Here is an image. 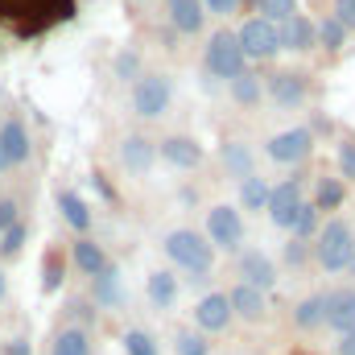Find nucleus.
<instances>
[{
  "mask_svg": "<svg viewBox=\"0 0 355 355\" xmlns=\"http://www.w3.org/2000/svg\"><path fill=\"white\" fill-rule=\"evenodd\" d=\"M318 265L327 272H355V227L347 219H331L318 232Z\"/></svg>",
  "mask_w": 355,
  "mask_h": 355,
  "instance_id": "f257e3e1",
  "label": "nucleus"
},
{
  "mask_svg": "<svg viewBox=\"0 0 355 355\" xmlns=\"http://www.w3.org/2000/svg\"><path fill=\"white\" fill-rule=\"evenodd\" d=\"M166 257H170L178 268L194 272V277H207L211 265H215V248H211V240L198 236V232H190V227H178V232L166 236Z\"/></svg>",
  "mask_w": 355,
  "mask_h": 355,
  "instance_id": "f03ea898",
  "label": "nucleus"
},
{
  "mask_svg": "<svg viewBox=\"0 0 355 355\" xmlns=\"http://www.w3.org/2000/svg\"><path fill=\"white\" fill-rule=\"evenodd\" d=\"M207 75L211 79H236L240 71H244V54H240V42H236V33H227V29H219L215 37H211V46H207Z\"/></svg>",
  "mask_w": 355,
  "mask_h": 355,
  "instance_id": "7ed1b4c3",
  "label": "nucleus"
},
{
  "mask_svg": "<svg viewBox=\"0 0 355 355\" xmlns=\"http://www.w3.org/2000/svg\"><path fill=\"white\" fill-rule=\"evenodd\" d=\"M207 240L211 248H223V252H240L244 244V219L236 207H211L207 211Z\"/></svg>",
  "mask_w": 355,
  "mask_h": 355,
  "instance_id": "20e7f679",
  "label": "nucleus"
},
{
  "mask_svg": "<svg viewBox=\"0 0 355 355\" xmlns=\"http://www.w3.org/2000/svg\"><path fill=\"white\" fill-rule=\"evenodd\" d=\"M132 107L145 120L166 116V107H170V79L166 75H141L137 87H132Z\"/></svg>",
  "mask_w": 355,
  "mask_h": 355,
  "instance_id": "39448f33",
  "label": "nucleus"
},
{
  "mask_svg": "<svg viewBox=\"0 0 355 355\" xmlns=\"http://www.w3.org/2000/svg\"><path fill=\"white\" fill-rule=\"evenodd\" d=\"M236 42H240V54L244 58H272L281 46H277V25L265 21V17H257V21H244V29L236 33Z\"/></svg>",
  "mask_w": 355,
  "mask_h": 355,
  "instance_id": "423d86ee",
  "label": "nucleus"
},
{
  "mask_svg": "<svg viewBox=\"0 0 355 355\" xmlns=\"http://www.w3.org/2000/svg\"><path fill=\"white\" fill-rule=\"evenodd\" d=\"M310 149H314V132L310 128H289V132H277L268 141V157L277 166H297V162L310 157Z\"/></svg>",
  "mask_w": 355,
  "mask_h": 355,
  "instance_id": "0eeeda50",
  "label": "nucleus"
},
{
  "mask_svg": "<svg viewBox=\"0 0 355 355\" xmlns=\"http://www.w3.org/2000/svg\"><path fill=\"white\" fill-rule=\"evenodd\" d=\"M29 153H33V149H29V132H25V124H21L17 116H8V120L0 124V174L25 166Z\"/></svg>",
  "mask_w": 355,
  "mask_h": 355,
  "instance_id": "6e6552de",
  "label": "nucleus"
},
{
  "mask_svg": "<svg viewBox=\"0 0 355 355\" xmlns=\"http://www.w3.org/2000/svg\"><path fill=\"white\" fill-rule=\"evenodd\" d=\"M297 207H302V182H297V178H285L281 186H272V190H268L265 211H268V219H272L277 227H285V232H289V223H293Z\"/></svg>",
  "mask_w": 355,
  "mask_h": 355,
  "instance_id": "1a4fd4ad",
  "label": "nucleus"
},
{
  "mask_svg": "<svg viewBox=\"0 0 355 355\" xmlns=\"http://www.w3.org/2000/svg\"><path fill=\"white\" fill-rule=\"evenodd\" d=\"M194 327L202 335H223L232 327V306H227V293H207L198 297L194 306Z\"/></svg>",
  "mask_w": 355,
  "mask_h": 355,
  "instance_id": "9d476101",
  "label": "nucleus"
},
{
  "mask_svg": "<svg viewBox=\"0 0 355 355\" xmlns=\"http://www.w3.org/2000/svg\"><path fill=\"white\" fill-rule=\"evenodd\" d=\"M227 306H232V318H244V322H265L268 314L265 293L248 281H236V289L227 293Z\"/></svg>",
  "mask_w": 355,
  "mask_h": 355,
  "instance_id": "9b49d317",
  "label": "nucleus"
},
{
  "mask_svg": "<svg viewBox=\"0 0 355 355\" xmlns=\"http://www.w3.org/2000/svg\"><path fill=\"white\" fill-rule=\"evenodd\" d=\"M236 268H240V281H248V285H257L261 293H268V289H277V265L268 261L261 248H248V252H240V261H236Z\"/></svg>",
  "mask_w": 355,
  "mask_h": 355,
  "instance_id": "f8f14e48",
  "label": "nucleus"
},
{
  "mask_svg": "<svg viewBox=\"0 0 355 355\" xmlns=\"http://www.w3.org/2000/svg\"><path fill=\"white\" fill-rule=\"evenodd\" d=\"M327 327H335L339 335L343 331H355V289L352 285L327 293Z\"/></svg>",
  "mask_w": 355,
  "mask_h": 355,
  "instance_id": "ddd939ff",
  "label": "nucleus"
},
{
  "mask_svg": "<svg viewBox=\"0 0 355 355\" xmlns=\"http://www.w3.org/2000/svg\"><path fill=\"white\" fill-rule=\"evenodd\" d=\"M268 95H272V103H281V107H297V103L306 99V79H302L297 71L268 75Z\"/></svg>",
  "mask_w": 355,
  "mask_h": 355,
  "instance_id": "4468645a",
  "label": "nucleus"
},
{
  "mask_svg": "<svg viewBox=\"0 0 355 355\" xmlns=\"http://www.w3.org/2000/svg\"><path fill=\"white\" fill-rule=\"evenodd\" d=\"M153 157H157L153 141H145V137H124V145H120V162H124V170H128V174H137V178L149 174Z\"/></svg>",
  "mask_w": 355,
  "mask_h": 355,
  "instance_id": "2eb2a0df",
  "label": "nucleus"
},
{
  "mask_svg": "<svg viewBox=\"0 0 355 355\" xmlns=\"http://www.w3.org/2000/svg\"><path fill=\"white\" fill-rule=\"evenodd\" d=\"M277 46H281V50H310V46H314V25L293 12L289 21L277 25Z\"/></svg>",
  "mask_w": 355,
  "mask_h": 355,
  "instance_id": "dca6fc26",
  "label": "nucleus"
},
{
  "mask_svg": "<svg viewBox=\"0 0 355 355\" xmlns=\"http://www.w3.org/2000/svg\"><path fill=\"white\" fill-rule=\"evenodd\" d=\"M157 153H162L170 166H178V170H194V166L202 162V149H198L190 137H166Z\"/></svg>",
  "mask_w": 355,
  "mask_h": 355,
  "instance_id": "f3484780",
  "label": "nucleus"
},
{
  "mask_svg": "<svg viewBox=\"0 0 355 355\" xmlns=\"http://www.w3.org/2000/svg\"><path fill=\"white\" fill-rule=\"evenodd\" d=\"M91 285H95V302H99L103 310H120V306H124V281H120V272H116V268L95 272V277H91Z\"/></svg>",
  "mask_w": 355,
  "mask_h": 355,
  "instance_id": "a211bd4d",
  "label": "nucleus"
},
{
  "mask_svg": "<svg viewBox=\"0 0 355 355\" xmlns=\"http://www.w3.org/2000/svg\"><path fill=\"white\" fill-rule=\"evenodd\" d=\"M293 322H297V331H318V327H327V293L302 297V302L293 306Z\"/></svg>",
  "mask_w": 355,
  "mask_h": 355,
  "instance_id": "6ab92c4d",
  "label": "nucleus"
},
{
  "mask_svg": "<svg viewBox=\"0 0 355 355\" xmlns=\"http://www.w3.org/2000/svg\"><path fill=\"white\" fill-rule=\"evenodd\" d=\"M145 293H149V302L157 306V310H170L178 302V277L170 268H157V272H149V285H145Z\"/></svg>",
  "mask_w": 355,
  "mask_h": 355,
  "instance_id": "aec40b11",
  "label": "nucleus"
},
{
  "mask_svg": "<svg viewBox=\"0 0 355 355\" xmlns=\"http://www.w3.org/2000/svg\"><path fill=\"white\" fill-rule=\"evenodd\" d=\"M71 261H75V268L83 272V277H95V272H103L107 268V257H103V248L95 244V240H79L75 248H71Z\"/></svg>",
  "mask_w": 355,
  "mask_h": 355,
  "instance_id": "412c9836",
  "label": "nucleus"
},
{
  "mask_svg": "<svg viewBox=\"0 0 355 355\" xmlns=\"http://www.w3.org/2000/svg\"><path fill=\"white\" fill-rule=\"evenodd\" d=\"M58 211H62V219H67V223H71V227H75L79 236H83V232L91 227V211H87V202H83V198H79L75 190H58Z\"/></svg>",
  "mask_w": 355,
  "mask_h": 355,
  "instance_id": "4be33fe9",
  "label": "nucleus"
},
{
  "mask_svg": "<svg viewBox=\"0 0 355 355\" xmlns=\"http://www.w3.org/2000/svg\"><path fill=\"white\" fill-rule=\"evenodd\" d=\"M170 21L178 33H198L202 29V4L198 0H170Z\"/></svg>",
  "mask_w": 355,
  "mask_h": 355,
  "instance_id": "5701e85b",
  "label": "nucleus"
},
{
  "mask_svg": "<svg viewBox=\"0 0 355 355\" xmlns=\"http://www.w3.org/2000/svg\"><path fill=\"white\" fill-rule=\"evenodd\" d=\"M223 166H227L232 178H248L252 174V149L244 141H227L223 145Z\"/></svg>",
  "mask_w": 355,
  "mask_h": 355,
  "instance_id": "b1692460",
  "label": "nucleus"
},
{
  "mask_svg": "<svg viewBox=\"0 0 355 355\" xmlns=\"http://www.w3.org/2000/svg\"><path fill=\"white\" fill-rule=\"evenodd\" d=\"M50 355H91L87 327H67V331H58V339H54V352H50Z\"/></svg>",
  "mask_w": 355,
  "mask_h": 355,
  "instance_id": "393cba45",
  "label": "nucleus"
},
{
  "mask_svg": "<svg viewBox=\"0 0 355 355\" xmlns=\"http://www.w3.org/2000/svg\"><path fill=\"white\" fill-rule=\"evenodd\" d=\"M240 202H244V211H265L268 202V182L257 174L240 178Z\"/></svg>",
  "mask_w": 355,
  "mask_h": 355,
  "instance_id": "a878e982",
  "label": "nucleus"
},
{
  "mask_svg": "<svg viewBox=\"0 0 355 355\" xmlns=\"http://www.w3.org/2000/svg\"><path fill=\"white\" fill-rule=\"evenodd\" d=\"M314 207L318 211H339L343 207V178H322L318 194H314Z\"/></svg>",
  "mask_w": 355,
  "mask_h": 355,
  "instance_id": "bb28decb",
  "label": "nucleus"
},
{
  "mask_svg": "<svg viewBox=\"0 0 355 355\" xmlns=\"http://www.w3.org/2000/svg\"><path fill=\"white\" fill-rule=\"evenodd\" d=\"M289 232H293V240H310L318 232V207L314 202H302L297 215H293V223H289Z\"/></svg>",
  "mask_w": 355,
  "mask_h": 355,
  "instance_id": "cd10ccee",
  "label": "nucleus"
},
{
  "mask_svg": "<svg viewBox=\"0 0 355 355\" xmlns=\"http://www.w3.org/2000/svg\"><path fill=\"white\" fill-rule=\"evenodd\" d=\"M174 352L178 355H211V335H202V331H178Z\"/></svg>",
  "mask_w": 355,
  "mask_h": 355,
  "instance_id": "c85d7f7f",
  "label": "nucleus"
},
{
  "mask_svg": "<svg viewBox=\"0 0 355 355\" xmlns=\"http://www.w3.org/2000/svg\"><path fill=\"white\" fill-rule=\"evenodd\" d=\"M232 83V95H236V103H261V79L257 75H248V71H240L236 79H227Z\"/></svg>",
  "mask_w": 355,
  "mask_h": 355,
  "instance_id": "c756f323",
  "label": "nucleus"
},
{
  "mask_svg": "<svg viewBox=\"0 0 355 355\" xmlns=\"http://www.w3.org/2000/svg\"><path fill=\"white\" fill-rule=\"evenodd\" d=\"M25 236H29V227H25L21 219H17L12 227H4V232H0V257H4V261H12V257L25 248Z\"/></svg>",
  "mask_w": 355,
  "mask_h": 355,
  "instance_id": "7c9ffc66",
  "label": "nucleus"
},
{
  "mask_svg": "<svg viewBox=\"0 0 355 355\" xmlns=\"http://www.w3.org/2000/svg\"><path fill=\"white\" fill-rule=\"evenodd\" d=\"M124 352H128V355H157V343H153V335H149V331L132 327V331L124 335Z\"/></svg>",
  "mask_w": 355,
  "mask_h": 355,
  "instance_id": "2f4dec72",
  "label": "nucleus"
},
{
  "mask_svg": "<svg viewBox=\"0 0 355 355\" xmlns=\"http://www.w3.org/2000/svg\"><path fill=\"white\" fill-rule=\"evenodd\" d=\"M314 37H318V42H322L327 50H343V37H347V29H343V25H339V21L331 17L327 25H318V29H314Z\"/></svg>",
  "mask_w": 355,
  "mask_h": 355,
  "instance_id": "473e14b6",
  "label": "nucleus"
},
{
  "mask_svg": "<svg viewBox=\"0 0 355 355\" xmlns=\"http://www.w3.org/2000/svg\"><path fill=\"white\" fill-rule=\"evenodd\" d=\"M261 12H265V21H289L293 12H297V0H261Z\"/></svg>",
  "mask_w": 355,
  "mask_h": 355,
  "instance_id": "72a5a7b5",
  "label": "nucleus"
},
{
  "mask_svg": "<svg viewBox=\"0 0 355 355\" xmlns=\"http://www.w3.org/2000/svg\"><path fill=\"white\" fill-rule=\"evenodd\" d=\"M335 157H339V174H343V182H355V141H339Z\"/></svg>",
  "mask_w": 355,
  "mask_h": 355,
  "instance_id": "f704fd0d",
  "label": "nucleus"
},
{
  "mask_svg": "<svg viewBox=\"0 0 355 355\" xmlns=\"http://www.w3.org/2000/svg\"><path fill=\"white\" fill-rule=\"evenodd\" d=\"M58 285H62V265H58V257H50L42 265V293H58Z\"/></svg>",
  "mask_w": 355,
  "mask_h": 355,
  "instance_id": "c9c22d12",
  "label": "nucleus"
},
{
  "mask_svg": "<svg viewBox=\"0 0 355 355\" xmlns=\"http://www.w3.org/2000/svg\"><path fill=\"white\" fill-rule=\"evenodd\" d=\"M335 21L343 29H355V0H335Z\"/></svg>",
  "mask_w": 355,
  "mask_h": 355,
  "instance_id": "e433bc0d",
  "label": "nucleus"
},
{
  "mask_svg": "<svg viewBox=\"0 0 355 355\" xmlns=\"http://www.w3.org/2000/svg\"><path fill=\"white\" fill-rule=\"evenodd\" d=\"M116 75L120 79H137V54H120L116 58Z\"/></svg>",
  "mask_w": 355,
  "mask_h": 355,
  "instance_id": "4c0bfd02",
  "label": "nucleus"
},
{
  "mask_svg": "<svg viewBox=\"0 0 355 355\" xmlns=\"http://www.w3.org/2000/svg\"><path fill=\"white\" fill-rule=\"evenodd\" d=\"M12 223H17V202L12 198H0V232L12 227Z\"/></svg>",
  "mask_w": 355,
  "mask_h": 355,
  "instance_id": "58836bf2",
  "label": "nucleus"
},
{
  "mask_svg": "<svg viewBox=\"0 0 355 355\" xmlns=\"http://www.w3.org/2000/svg\"><path fill=\"white\" fill-rule=\"evenodd\" d=\"M285 261H289V265H302V261H306V240H289Z\"/></svg>",
  "mask_w": 355,
  "mask_h": 355,
  "instance_id": "ea45409f",
  "label": "nucleus"
},
{
  "mask_svg": "<svg viewBox=\"0 0 355 355\" xmlns=\"http://www.w3.org/2000/svg\"><path fill=\"white\" fill-rule=\"evenodd\" d=\"M335 355H355V331H343V335H339V347H335Z\"/></svg>",
  "mask_w": 355,
  "mask_h": 355,
  "instance_id": "a19ab883",
  "label": "nucleus"
},
{
  "mask_svg": "<svg viewBox=\"0 0 355 355\" xmlns=\"http://www.w3.org/2000/svg\"><path fill=\"white\" fill-rule=\"evenodd\" d=\"M0 355H33V352H29V343H25V339H12V343H4V347H0Z\"/></svg>",
  "mask_w": 355,
  "mask_h": 355,
  "instance_id": "79ce46f5",
  "label": "nucleus"
},
{
  "mask_svg": "<svg viewBox=\"0 0 355 355\" xmlns=\"http://www.w3.org/2000/svg\"><path fill=\"white\" fill-rule=\"evenodd\" d=\"M207 8H211V12H232L236 0H207Z\"/></svg>",
  "mask_w": 355,
  "mask_h": 355,
  "instance_id": "37998d69",
  "label": "nucleus"
},
{
  "mask_svg": "<svg viewBox=\"0 0 355 355\" xmlns=\"http://www.w3.org/2000/svg\"><path fill=\"white\" fill-rule=\"evenodd\" d=\"M0 302H4V272H0Z\"/></svg>",
  "mask_w": 355,
  "mask_h": 355,
  "instance_id": "c03bdc74",
  "label": "nucleus"
}]
</instances>
